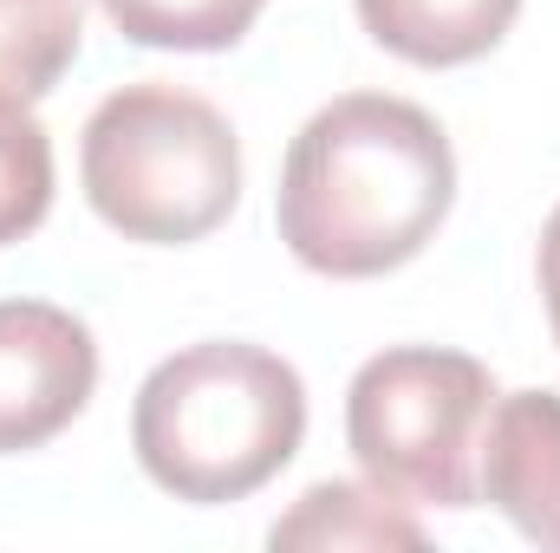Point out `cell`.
I'll return each mask as SVG.
<instances>
[{
  "mask_svg": "<svg viewBox=\"0 0 560 553\" xmlns=\"http://www.w3.org/2000/svg\"><path fill=\"white\" fill-rule=\"evenodd\" d=\"M456 202V156L443 125L392 92H346L319 105L280 163L275 222L300 268L372 280L418 261Z\"/></svg>",
  "mask_w": 560,
  "mask_h": 553,
  "instance_id": "cell-1",
  "label": "cell"
},
{
  "mask_svg": "<svg viewBox=\"0 0 560 553\" xmlns=\"http://www.w3.org/2000/svg\"><path fill=\"white\" fill-rule=\"evenodd\" d=\"M306 436L300 372L242 339H202L138 385L131 449L176 502L215 508L275 482Z\"/></svg>",
  "mask_w": 560,
  "mask_h": 553,
  "instance_id": "cell-2",
  "label": "cell"
},
{
  "mask_svg": "<svg viewBox=\"0 0 560 553\" xmlns=\"http://www.w3.org/2000/svg\"><path fill=\"white\" fill-rule=\"evenodd\" d=\"M79 176L125 242L183 248L215 235L242 202V143L235 125L176 85H125L112 92L79 143Z\"/></svg>",
  "mask_w": 560,
  "mask_h": 553,
  "instance_id": "cell-3",
  "label": "cell"
},
{
  "mask_svg": "<svg viewBox=\"0 0 560 553\" xmlns=\"http://www.w3.org/2000/svg\"><path fill=\"white\" fill-rule=\"evenodd\" d=\"M495 378L469 352L392 345L346 391V449L365 482L411 508H476V449Z\"/></svg>",
  "mask_w": 560,
  "mask_h": 553,
  "instance_id": "cell-4",
  "label": "cell"
},
{
  "mask_svg": "<svg viewBox=\"0 0 560 553\" xmlns=\"http://www.w3.org/2000/svg\"><path fill=\"white\" fill-rule=\"evenodd\" d=\"M98 345L85 319L46 299H0V456L52 443L92 404Z\"/></svg>",
  "mask_w": 560,
  "mask_h": 553,
  "instance_id": "cell-5",
  "label": "cell"
},
{
  "mask_svg": "<svg viewBox=\"0 0 560 553\" xmlns=\"http://www.w3.org/2000/svg\"><path fill=\"white\" fill-rule=\"evenodd\" d=\"M476 495L502 508L535 548H560V398H495L476 449Z\"/></svg>",
  "mask_w": 560,
  "mask_h": 553,
  "instance_id": "cell-6",
  "label": "cell"
},
{
  "mask_svg": "<svg viewBox=\"0 0 560 553\" xmlns=\"http://www.w3.org/2000/svg\"><path fill=\"white\" fill-rule=\"evenodd\" d=\"M522 0H359L365 33L411 66H469L502 46Z\"/></svg>",
  "mask_w": 560,
  "mask_h": 553,
  "instance_id": "cell-7",
  "label": "cell"
},
{
  "mask_svg": "<svg viewBox=\"0 0 560 553\" xmlns=\"http://www.w3.org/2000/svg\"><path fill=\"white\" fill-rule=\"evenodd\" d=\"M275 548H423V528L392 508L385 489H352V482H313L293 515H280Z\"/></svg>",
  "mask_w": 560,
  "mask_h": 553,
  "instance_id": "cell-8",
  "label": "cell"
},
{
  "mask_svg": "<svg viewBox=\"0 0 560 553\" xmlns=\"http://www.w3.org/2000/svg\"><path fill=\"white\" fill-rule=\"evenodd\" d=\"M85 39L79 0H0V98H46Z\"/></svg>",
  "mask_w": 560,
  "mask_h": 553,
  "instance_id": "cell-9",
  "label": "cell"
},
{
  "mask_svg": "<svg viewBox=\"0 0 560 553\" xmlns=\"http://www.w3.org/2000/svg\"><path fill=\"white\" fill-rule=\"evenodd\" d=\"M112 13V26L131 46L156 52H222L235 46L268 0H98Z\"/></svg>",
  "mask_w": 560,
  "mask_h": 553,
  "instance_id": "cell-10",
  "label": "cell"
},
{
  "mask_svg": "<svg viewBox=\"0 0 560 553\" xmlns=\"http://www.w3.org/2000/svg\"><path fill=\"white\" fill-rule=\"evenodd\" d=\"M46 209H52V138L20 98H0V248L33 235Z\"/></svg>",
  "mask_w": 560,
  "mask_h": 553,
  "instance_id": "cell-11",
  "label": "cell"
},
{
  "mask_svg": "<svg viewBox=\"0 0 560 553\" xmlns=\"http://www.w3.org/2000/svg\"><path fill=\"white\" fill-rule=\"evenodd\" d=\"M541 299H548V319H555V345H560V209L541 228Z\"/></svg>",
  "mask_w": 560,
  "mask_h": 553,
  "instance_id": "cell-12",
  "label": "cell"
}]
</instances>
